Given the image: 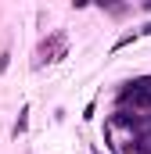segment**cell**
Wrapping results in <instances>:
<instances>
[{"label": "cell", "instance_id": "7a4b0ae2", "mask_svg": "<svg viewBox=\"0 0 151 154\" xmlns=\"http://www.w3.org/2000/svg\"><path fill=\"white\" fill-rule=\"evenodd\" d=\"M29 108H22V111H18V122H14V136H18V133H25V122H29Z\"/></svg>", "mask_w": 151, "mask_h": 154}, {"label": "cell", "instance_id": "277c9868", "mask_svg": "<svg viewBox=\"0 0 151 154\" xmlns=\"http://www.w3.org/2000/svg\"><path fill=\"white\" fill-rule=\"evenodd\" d=\"M140 32H151V22H148V25H144V29H140Z\"/></svg>", "mask_w": 151, "mask_h": 154}, {"label": "cell", "instance_id": "6da1fadb", "mask_svg": "<svg viewBox=\"0 0 151 154\" xmlns=\"http://www.w3.org/2000/svg\"><path fill=\"white\" fill-rule=\"evenodd\" d=\"M65 50H69L65 32H54L50 39H43V43H40V57H43V61H61V57H65Z\"/></svg>", "mask_w": 151, "mask_h": 154}, {"label": "cell", "instance_id": "3957f363", "mask_svg": "<svg viewBox=\"0 0 151 154\" xmlns=\"http://www.w3.org/2000/svg\"><path fill=\"white\" fill-rule=\"evenodd\" d=\"M7 65H11V54L4 50V54H0V72H7Z\"/></svg>", "mask_w": 151, "mask_h": 154}]
</instances>
